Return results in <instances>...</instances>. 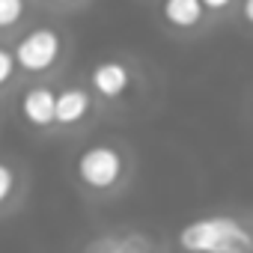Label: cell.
<instances>
[{"mask_svg":"<svg viewBox=\"0 0 253 253\" xmlns=\"http://www.w3.org/2000/svg\"><path fill=\"white\" fill-rule=\"evenodd\" d=\"M128 167H131L128 152L113 140H92L81 146L72 161V173L78 185L95 197H107L119 191L128 179Z\"/></svg>","mask_w":253,"mask_h":253,"instance_id":"cell-1","label":"cell"},{"mask_svg":"<svg viewBox=\"0 0 253 253\" xmlns=\"http://www.w3.org/2000/svg\"><path fill=\"white\" fill-rule=\"evenodd\" d=\"M176 244L182 250H206V253H250L253 232L244 220L232 214H203L179 226Z\"/></svg>","mask_w":253,"mask_h":253,"instance_id":"cell-2","label":"cell"},{"mask_svg":"<svg viewBox=\"0 0 253 253\" xmlns=\"http://www.w3.org/2000/svg\"><path fill=\"white\" fill-rule=\"evenodd\" d=\"M12 54L21 75H48L60 66L66 54V36L54 24H33L18 36Z\"/></svg>","mask_w":253,"mask_h":253,"instance_id":"cell-3","label":"cell"},{"mask_svg":"<svg viewBox=\"0 0 253 253\" xmlns=\"http://www.w3.org/2000/svg\"><path fill=\"white\" fill-rule=\"evenodd\" d=\"M134 84V72L125 60H101L89 69V89L101 101H119Z\"/></svg>","mask_w":253,"mask_h":253,"instance_id":"cell-4","label":"cell"},{"mask_svg":"<svg viewBox=\"0 0 253 253\" xmlns=\"http://www.w3.org/2000/svg\"><path fill=\"white\" fill-rule=\"evenodd\" d=\"M54 98H57V89L51 84H36V86H27L21 92L18 113H21L27 128H33L39 134L54 128Z\"/></svg>","mask_w":253,"mask_h":253,"instance_id":"cell-5","label":"cell"},{"mask_svg":"<svg viewBox=\"0 0 253 253\" xmlns=\"http://www.w3.org/2000/svg\"><path fill=\"white\" fill-rule=\"evenodd\" d=\"M92 107H95L92 89H84V86L57 89V98H54V128H60V131L81 128V125L89 119Z\"/></svg>","mask_w":253,"mask_h":253,"instance_id":"cell-6","label":"cell"},{"mask_svg":"<svg viewBox=\"0 0 253 253\" xmlns=\"http://www.w3.org/2000/svg\"><path fill=\"white\" fill-rule=\"evenodd\" d=\"M158 244L137 232V229H128V232H119V229H110L104 235H95V238H86L81 244V250L86 253H146V250H155Z\"/></svg>","mask_w":253,"mask_h":253,"instance_id":"cell-7","label":"cell"},{"mask_svg":"<svg viewBox=\"0 0 253 253\" xmlns=\"http://www.w3.org/2000/svg\"><path fill=\"white\" fill-rule=\"evenodd\" d=\"M161 18L176 33H197L206 24L209 12L200 0H161Z\"/></svg>","mask_w":253,"mask_h":253,"instance_id":"cell-8","label":"cell"},{"mask_svg":"<svg viewBox=\"0 0 253 253\" xmlns=\"http://www.w3.org/2000/svg\"><path fill=\"white\" fill-rule=\"evenodd\" d=\"M30 18V0H0V36L18 30Z\"/></svg>","mask_w":253,"mask_h":253,"instance_id":"cell-9","label":"cell"},{"mask_svg":"<svg viewBox=\"0 0 253 253\" xmlns=\"http://www.w3.org/2000/svg\"><path fill=\"white\" fill-rule=\"evenodd\" d=\"M18 191H21V173H18V167L12 161L0 158V211L15 203Z\"/></svg>","mask_w":253,"mask_h":253,"instance_id":"cell-10","label":"cell"},{"mask_svg":"<svg viewBox=\"0 0 253 253\" xmlns=\"http://www.w3.org/2000/svg\"><path fill=\"white\" fill-rule=\"evenodd\" d=\"M15 75H18L15 54H12V48H9V45H3V42H0V89H3V86H9Z\"/></svg>","mask_w":253,"mask_h":253,"instance_id":"cell-11","label":"cell"},{"mask_svg":"<svg viewBox=\"0 0 253 253\" xmlns=\"http://www.w3.org/2000/svg\"><path fill=\"white\" fill-rule=\"evenodd\" d=\"M203 3V9L209 12V15H223V12H229L238 0H200Z\"/></svg>","mask_w":253,"mask_h":253,"instance_id":"cell-12","label":"cell"},{"mask_svg":"<svg viewBox=\"0 0 253 253\" xmlns=\"http://www.w3.org/2000/svg\"><path fill=\"white\" fill-rule=\"evenodd\" d=\"M238 15H241V21L253 30V0H241V6H238Z\"/></svg>","mask_w":253,"mask_h":253,"instance_id":"cell-13","label":"cell"},{"mask_svg":"<svg viewBox=\"0 0 253 253\" xmlns=\"http://www.w3.org/2000/svg\"><path fill=\"white\" fill-rule=\"evenodd\" d=\"M42 3H48V6H60V9H66V6H78L81 0H42Z\"/></svg>","mask_w":253,"mask_h":253,"instance_id":"cell-14","label":"cell"}]
</instances>
